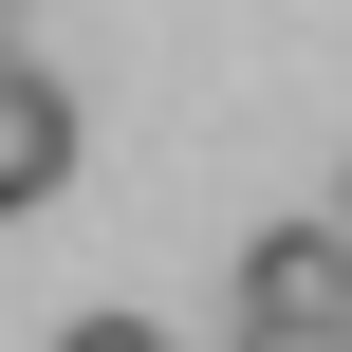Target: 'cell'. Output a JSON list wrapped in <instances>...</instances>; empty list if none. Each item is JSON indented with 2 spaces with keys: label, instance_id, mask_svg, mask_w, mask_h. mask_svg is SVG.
I'll return each instance as SVG.
<instances>
[{
  "label": "cell",
  "instance_id": "277c9868",
  "mask_svg": "<svg viewBox=\"0 0 352 352\" xmlns=\"http://www.w3.org/2000/svg\"><path fill=\"white\" fill-rule=\"evenodd\" d=\"M316 241H334V260H352V167H334V204H316Z\"/></svg>",
  "mask_w": 352,
  "mask_h": 352
},
{
  "label": "cell",
  "instance_id": "3957f363",
  "mask_svg": "<svg viewBox=\"0 0 352 352\" xmlns=\"http://www.w3.org/2000/svg\"><path fill=\"white\" fill-rule=\"evenodd\" d=\"M56 352H167V334H148V316H74Z\"/></svg>",
  "mask_w": 352,
  "mask_h": 352
},
{
  "label": "cell",
  "instance_id": "5b68a950",
  "mask_svg": "<svg viewBox=\"0 0 352 352\" xmlns=\"http://www.w3.org/2000/svg\"><path fill=\"white\" fill-rule=\"evenodd\" d=\"M0 19H19V0H0Z\"/></svg>",
  "mask_w": 352,
  "mask_h": 352
},
{
  "label": "cell",
  "instance_id": "6da1fadb",
  "mask_svg": "<svg viewBox=\"0 0 352 352\" xmlns=\"http://www.w3.org/2000/svg\"><path fill=\"white\" fill-rule=\"evenodd\" d=\"M297 334H352V260L316 223H260L241 241V352H297Z\"/></svg>",
  "mask_w": 352,
  "mask_h": 352
},
{
  "label": "cell",
  "instance_id": "7a4b0ae2",
  "mask_svg": "<svg viewBox=\"0 0 352 352\" xmlns=\"http://www.w3.org/2000/svg\"><path fill=\"white\" fill-rule=\"evenodd\" d=\"M56 186H74V93L0 56V223H19V204H56Z\"/></svg>",
  "mask_w": 352,
  "mask_h": 352
}]
</instances>
